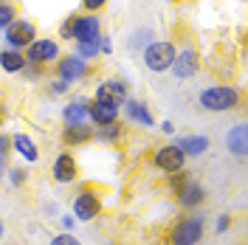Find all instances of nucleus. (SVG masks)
<instances>
[{"mask_svg":"<svg viewBox=\"0 0 248 245\" xmlns=\"http://www.w3.org/2000/svg\"><path fill=\"white\" fill-rule=\"evenodd\" d=\"M3 40H6V46L15 48V51H26V48L37 40V26H34L31 20H20V17H17L15 23H9V26L3 29Z\"/></svg>","mask_w":248,"mask_h":245,"instance_id":"obj_5","label":"nucleus"},{"mask_svg":"<svg viewBox=\"0 0 248 245\" xmlns=\"http://www.w3.org/2000/svg\"><path fill=\"white\" fill-rule=\"evenodd\" d=\"M74 17L77 15H71V17L62 20V26H60V37L62 40H71V37H74Z\"/></svg>","mask_w":248,"mask_h":245,"instance_id":"obj_32","label":"nucleus"},{"mask_svg":"<svg viewBox=\"0 0 248 245\" xmlns=\"http://www.w3.org/2000/svg\"><path fill=\"white\" fill-rule=\"evenodd\" d=\"M3 237H6V223H3V217H0V243H3Z\"/></svg>","mask_w":248,"mask_h":245,"instance_id":"obj_40","label":"nucleus"},{"mask_svg":"<svg viewBox=\"0 0 248 245\" xmlns=\"http://www.w3.org/2000/svg\"><path fill=\"white\" fill-rule=\"evenodd\" d=\"M105 245H113V243H105Z\"/></svg>","mask_w":248,"mask_h":245,"instance_id":"obj_44","label":"nucleus"},{"mask_svg":"<svg viewBox=\"0 0 248 245\" xmlns=\"http://www.w3.org/2000/svg\"><path fill=\"white\" fill-rule=\"evenodd\" d=\"M43 214H46V217L60 214V203H57V200H46V206H43Z\"/></svg>","mask_w":248,"mask_h":245,"instance_id":"obj_35","label":"nucleus"},{"mask_svg":"<svg viewBox=\"0 0 248 245\" xmlns=\"http://www.w3.org/2000/svg\"><path fill=\"white\" fill-rule=\"evenodd\" d=\"M122 138H124V124L122 122L105 124V127H93V141H99V144H119Z\"/></svg>","mask_w":248,"mask_h":245,"instance_id":"obj_22","label":"nucleus"},{"mask_svg":"<svg viewBox=\"0 0 248 245\" xmlns=\"http://www.w3.org/2000/svg\"><path fill=\"white\" fill-rule=\"evenodd\" d=\"M122 116L130 124H136V127H153L155 124V116L150 113L147 102H141V99H130V96L122 102Z\"/></svg>","mask_w":248,"mask_h":245,"instance_id":"obj_12","label":"nucleus"},{"mask_svg":"<svg viewBox=\"0 0 248 245\" xmlns=\"http://www.w3.org/2000/svg\"><path fill=\"white\" fill-rule=\"evenodd\" d=\"M203 229H206L203 214H186L172 226L170 243L172 245H198L203 240Z\"/></svg>","mask_w":248,"mask_h":245,"instance_id":"obj_2","label":"nucleus"},{"mask_svg":"<svg viewBox=\"0 0 248 245\" xmlns=\"http://www.w3.org/2000/svg\"><path fill=\"white\" fill-rule=\"evenodd\" d=\"M74 54H77L79 60H85V62H93L102 51H99V40L96 43H77V48H74Z\"/></svg>","mask_w":248,"mask_h":245,"instance_id":"obj_24","label":"nucleus"},{"mask_svg":"<svg viewBox=\"0 0 248 245\" xmlns=\"http://www.w3.org/2000/svg\"><path fill=\"white\" fill-rule=\"evenodd\" d=\"M88 105H91V99H85V96H74L71 102H65V107H62V124L68 127V124H85L88 122Z\"/></svg>","mask_w":248,"mask_h":245,"instance_id":"obj_17","label":"nucleus"},{"mask_svg":"<svg viewBox=\"0 0 248 245\" xmlns=\"http://www.w3.org/2000/svg\"><path fill=\"white\" fill-rule=\"evenodd\" d=\"M43 71H46L43 65H37V62H26V68H23L20 74L29 79V82H37V79H43Z\"/></svg>","mask_w":248,"mask_h":245,"instance_id":"obj_29","label":"nucleus"},{"mask_svg":"<svg viewBox=\"0 0 248 245\" xmlns=\"http://www.w3.org/2000/svg\"><path fill=\"white\" fill-rule=\"evenodd\" d=\"M153 167L158 172H164V175H175V172L186 169V155L175 144H164L153 153Z\"/></svg>","mask_w":248,"mask_h":245,"instance_id":"obj_7","label":"nucleus"},{"mask_svg":"<svg viewBox=\"0 0 248 245\" xmlns=\"http://www.w3.org/2000/svg\"><path fill=\"white\" fill-rule=\"evenodd\" d=\"M0 68L6 74H20L26 68V54L15 48H0Z\"/></svg>","mask_w":248,"mask_h":245,"instance_id":"obj_21","label":"nucleus"},{"mask_svg":"<svg viewBox=\"0 0 248 245\" xmlns=\"http://www.w3.org/2000/svg\"><path fill=\"white\" fill-rule=\"evenodd\" d=\"M119 116H122V107H116V105H105V102H96V99L88 105V122L93 127H105V124L119 122Z\"/></svg>","mask_w":248,"mask_h":245,"instance_id":"obj_15","label":"nucleus"},{"mask_svg":"<svg viewBox=\"0 0 248 245\" xmlns=\"http://www.w3.org/2000/svg\"><path fill=\"white\" fill-rule=\"evenodd\" d=\"M12 150H15L26 164H34V161L40 158V147H37L34 138L26 136V133H15V136H12Z\"/></svg>","mask_w":248,"mask_h":245,"instance_id":"obj_20","label":"nucleus"},{"mask_svg":"<svg viewBox=\"0 0 248 245\" xmlns=\"http://www.w3.org/2000/svg\"><path fill=\"white\" fill-rule=\"evenodd\" d=\"M226 150L237 158V161H246V155H248V127L246 122H237L226 133Z\"/></svg>","mask_w":248,"mask_h":245,"instance_id":"obj_14","label":"nucleus"},{"mask_svg":"<svg viewBox=\"0 0 248 245\" xmlns=\"http://www.w3.org/2000/svg\"><path fill=\"white\" fill-rule=\"evenodd\" d=\"M102 209H105V203H102V195L96 189H82L71 203V212L77 217V223H93L102 214Z\"/></svg>","mask_w":248,"mask_h":245,"instance_id":"obj_4","label":"nucleus"},{"mask_svg":"<svg viewBox=\"0 0 248 245\" xmlns=\"http://www.w3.org/2000/svg\"><path fill=\"white\" fill-rule=\"evenodd\" d=\"M17 20V9L15 3H0V31L6 29L9 23H15Z\"/></svg>","mask_w":248,"mask_h":245,"instance_id":"obj_26","label":"nucleus"},{"mask_svg":"<svg viewBox=\"0 0 248 245\" xmlns=\"http://www.w3.org/2000/svg\"><path fill=\"white\" fill-rule=\"evenodd\" d=\"M153 40H158V37H155V31L150 29V26H141V29H136L130 37H127V48L136 54V51H144Z\"/></svg>","mask_w":248,"mask_h":245,"instance_id":"obj_23","label":"nucleus"},{"mask_svg":"<svg viewBox=\"0 0 248 245\" xmlns=\"http://www.w3.org/2000/svg\"><path fill=\"white\" fill-rule=\"evenodd\" d=\"M68 91H71V85H68L65 79H54V82H48V96H65Z\"/></svg>","mask_w":248,"mask_h":245,"instance_id":"obj_30","label":"nucleus"},{"mask_svg":"<svg viewBox=\"0 0 248 245\" xmlns=\"http://www.w3.org/2000/svg\"><path fill=\"white\" fill-rule=\"evenodd\" d=\"M12 153V136L0 133V155H9Z\"/></svg>","mask_w":248,"mask_h":245,"instance_id":"obj_36","label":"nucleus"},{"mask_svg":"<svg viewBox=\"0 0 248 245\" xmlns=\"http://www.w3.org/2000/svg\"><path fill=\"white\" fill-rule=\"evenodd\" d=\"M60 229L62 231H74V229H77V217H74V214H62L60 217Z\"/></svg>","mask_w":248,"mask_h":245,"instance_id":"obj_34","label":"nucleus"},{"mask_svg":"<svg viewBox=\"0 0 248 245\" xmlns=\"http://www.w3.org/2000/svg\"><path fill=\"white\" fill-rule=\"evenodd\" d=\"M105 3H108V0H82V9L91 12V15H96L99 9H105Z\"/></svg>","mask_w":248,"mask_h":245,"instance_id":"obj_33","label":"nucleus"},{"mask_svg":"<svg viewBox=\"0 0 248 245\" xmlns=\"http://www.w3.org/2000/svg\"><path fill=\"white\" fill-rule=\"evenodd\" d=\"M167 3H181V0H167Z\"/></svg>","mask_w":248,"mask_h":245,"instance_id":"obj_42","label":"nucleus"},{"mask_svg":"<svg viewBox=\"0 0 248 245\" xmlns=\"http://www.w3.org/2000/svg\"><path fill=\"white\" fill-rule=\"evenodd\" d=\"M3 116H6V110H3V102H0V124H3Z\"/></svg>","mask_w":248,"mask_h":245,"instance_id":"obj_41","label":"nucleus"},{"mask_svg":"<svg viewBox=\"0 0 248 245\" xmlns=\"http://www.w3.org/2000/svg\"><path fill=\"white\" fill-rule=\"evenodd\" d=\"M62 57V48L57 40L51 37H37L29 48H26V62H37V65H54V62Z\"/></svg>","mask_w":248,"mask_h":245,"instance_id":"obj_6","label":"nucleus"},{"mask_svg":"<svg viewBox=\"0 0 248 245\" xmlns=\"http://www.w3.org/2000/svg\"><path fill=\"white\" fill-rule=\"evenodd\" d=\"M48 245H85V243L79 240L74 231H62V234H57V237H51Z\"/></svg>","mask_w":248,"mask_h":245,"instance_id":"obj_27","label":"nucleus"},{"mask_svg":"<svg viewBox=\"0 0 248 245\" xmlns=\"http://www.w3.org/2000/svg\"><path fill=\"white\" fill-rule=\"evenodd\" d=\"M57 65V79H65L68 85H77L79 79L88 77V62L79 60L77 54H68V57H60V60L54 62Z\"/></svg>","mask_w":248,"mask_h":245,"instance_id":"obj_11","label":"nucleus"},{"mask_svg":"<svg viewBox=\"0 0 248 245\" xmlns=\"http://www.w3.org/2000/svg\"><path fill=\"white\" fill-rule=\"evenodd\" d=\"M175 198H178V203H181L184 209H198V206L206 203V189L201 186V181H192V178H189V184H186Z\"/></svg>","mask_w":248,"mask_h":245,"instance_id":"obj_18","label":"nucleus"},{"mask_svg":"<svg viewBox=\"0 0 248 245\" xmlns=\"http://www.w3.org/2000/svg\"><path fill=\"white\" fill-rule=\"evenodd\" d=\"M175 43L170 40H153L150 46L144 48V65L153 71V74H167L172 68V60H175Z\"/></svg>","mask_w":248,"mask_h":245,"instance_id":"obj_3","label":"nucleus"},{"mask_svg":"<svg viewBox=\"0 0 248 245\" xmlns=\"http://www.w3.org/2000/svg\"><path fill=\"white\" fill-rule=\"evenodd\" d=\"M6 172H9V155H0V184L6 178Z\"/></svg>","mask_w":248,"mask_h":245,"instance_id":"obj_38","label":"nucleus"},{"mask_svg":"<svg viewBox=\"0 0 248 245\" xmlns=\"http://www.w3.org/2000/svg\"><path fill=\"white\" fill-rule=\"evenodd\" d=\"M6 181L15 186V189H23V186H26V181H29V169H26V167H9V172H6Z\"/></svg>","mask_w":248,"mask_h":245,"instance_id":"obj_25","label":"nucleus"},{"mask_svg":"<svg viewBox=\"0 0 248 245\" xmlns=\"http://www.w3.org/2000/svg\"><path fill=\"white\" fill-rule=\"evenodd\" d=\"M161 133H164V136H175V124L172 122H161Z\"/></svg>","mask_w":248,"mask_h":245,"instance_id":"obj_39","label":"nucleus"},{"mask_svg":"<svg viewBox=\"0 0 248 245\" xmlns=\"http://www.w3.org/2000/svg\"><path fill=\"white\" fill-rule=\"evenodd\" d=\"M127 96H130V85H127L122 77H110L96 88V96H93V99H96V102H105V105L122 107V102Z\"/></svg>","mask_w":248,"mask_h":245,"instance_id":"obj_9","label":"nucleus"},{"mask_svg":"<svg viewBox=\"0 0 248 245\" xmlns=\"http://www.w3.org/2000/svg\"><path fill=\"white\" fill-rule=\"evenodd\" d=\"M93 141V124L85 122V124H68L62 130V144L65 147H79V144H88Z\"/></svg>","mask_w":248,"mask_h":245,"instance_id":"obj_19","label":"nucleus"},{"mask_svg":"<svg viewBox=\"0 0 248 245\" xmlns=\"http://www.w3.org/2000/svg\"><path fill=\"white\" fill-rule=\"evenodd\" d=\"M99 37H102V20H99V15L85 12V15L74 17V37L71 40H77V43H96Z\"/></svg>","mask_w":248,"mask_h":245,"instance_id":"obj_10","label":"nucleus"},{"mask_svg":"<svg viewBox=\"0 0 248 245\" xmlns=\"http://www.w3.org/2000/svg\"><path fill=\"white\" fill-rule=\"evenodd\" d=\"M51 175H54V181L60 186H68L77 181L79 175V167H77V158H74V153H60L57 158H54V167H51Z\"/></svg>","mask_w":248,"mask_h":245,"instance_id":"obj_13","label":"nucleus"},{"mask_svg":"<svg viewBox=\"0 0 248 245\" xmlns=\"http://www.w3.org/2000/svg\"><path fill=\"white\" fill-rule=\"evenodd\" d=\"M172 77L175 79H192L198 71H201V57L192 46H184L181 51H175V60H172Z\"/></svg>","mask_w":248,"mask_h":245,"instance_id":"obj_8","label":"nucleus"},{"mask_svg":"<svg viewBox=\"0 0 248 245\" xmlns=\"http://www.w3.org/2000/svg\"><path fill=\"white\" fill-rule=\"evenodd\" d=\"M99 51H102V54H113V43H110V37H105V34L99 37Z\"/></svg>","mask_w":248,"mask_h":245,"instance_id":"obj_37","label":"nucleus"},{"mask_svg":"<svg viewBox=\"0 0 248 245\" xmlns=\"http://www.w3.org/2000/svg\"><path fill=\"white\" fill-rule=\"evenodd\" d=\"M189 178H192V175H189L186 169H181V172L170 175V189H172V195H178V192H181V189H184V186L189 184Z\"/></svg>","mask_w":248,"mask_h":245,"instance_id":"obj_28","label":"nucleus"},{"mask_svg":"<svg viewBox=\"0 0 248 245\" xmlns=\"http://www.w3.org/2000/svg\"><path fill=\"white\" fill-rule=\"evenodd\" d=\"M232 226H234V217L232 214H220V217H217V226H215V234H226Z\"/></svg>","mask_w":248,"mask_h":245,"instance_id":"obj_31","label":"nucleus"},{"mask_svg":"<svg viewBox=\"0 0 248 245\" xmlns=\"http://www.w3.org/2000/svg\"><path fill=\"white\" fill-rule=\"evenodd\" d=\"M243 102V91L234 88V85H212V88H203L198 93V105L209 113H226L234 110Z\"/></svg>","mask_w":248,"mask_h":245,"instance_id":"obj_1","label":"nucleus"},{"mask_svg":"<svg viewBox=\"0 0 248 245\" xmlns=\"http://www.w3.org/2000/svg\"><path fill=\"white\" fill-rule=\"evenodd\" d=\"M175 147L186 158H201V155L209 153L212 141H209V136H175Z\"/></svg>","mask_w":248,"mask_h":245,"instance_id":"obj_16","label":"nucleus"},{"mask_svg":"<svg viewBox=\"0 0 248 245\" xmlns=\"http://www.w3.org/2000/svg\"><path fill=\"white\" fill-rule=\"evenodd\" d=\"M0 3H12V0H0Z\"/></svg>","mask_w":248,"mask_h":245,"instance_id":"obj_43","label":"nucleus"}]
</instances>
